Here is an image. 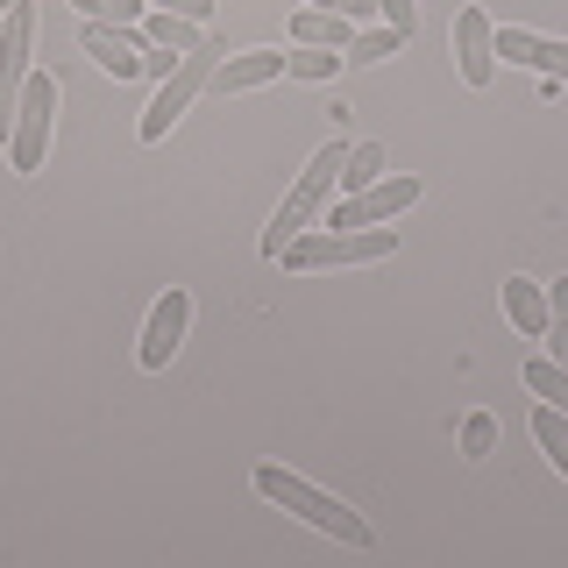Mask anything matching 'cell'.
<instances>
[{"instance_id":"16","label":"cell","mask_w":568,"mask_h":568,"mask_svg":"<svg viewBox=\"0 0 568 568\" xmlns=\"http://www.w3.org/2000/svg\"><path fill=\"white\" fill-rule=\"evenodd\" d=\"M342 64H348V50H313V43H298L292 58H284V79L327 85V79H342Z\"/></svg>"},{"instance_id":"4","label":"cell","mask_w":568,"mask_h":568,"mask_svg":"<svg viewBox=\"0 0 568 568\" xmlns=\"http://www.w3.org/2000/svg\"><path fill=\"white\" fill-rule=\"evenodd\" d=\"M221 64H227V43H200V50H185V58H178V71H171L164 85H156V100L142 106V142H164V135H171V121L206 93Z\"/></svg>"},{"instance_id":"15","label":"cell","mask_w":568,"mask_h":568,"mask_svg":"<svg viewBox=\"0 0 568 568\" xmlns=\"http://www.w3.org/2000/svg\"><path fill=\"white\" fill-rule=\"evenodd\" d=\"M142 43H156V50H178V58H185V50H200L206 36H200V22H185V14H142Z\"/></svg>"},{"instance_id":"1","label":"cell","mask_w":568,"mask_h":568,"mask_svg":"<svg viewBox=\"0 0 568 568\" xmlns=\"http://www.w3.org/2000/svg\"><path fill=\"white\" fill-rule=\"evenodd\" d=\"M256 490L271 497V505H284V511H298L306 526H320L327 540H342V547H377V532H369L363 511H348L342 497H327L320 484H306V476H292V469H277V462H256Z\"/></svg>"},{"instance_id":"20","label":"cell","mask_w":568,"mask_h":568,"mask_svg":"<svg viewBox=\"0 0 568 568\" xmlns=\"http://www.w3.org/2000/svg\"><path fill=\"white\" fill-rule=\"evenodd\" d=\"M405 43H413V36H398V29H363V36H355V43H348V64H384V58H398V50Z\"/></svg>"},{"instance_id":"9","label":"cell","mask_w":568,"mask_h":568,"mask_svg":"<svg viewBox=\"0 0 568 568\" xmlns=\"http://www.w3.org/2000/svg\"><path fill=\"white\" fill-rule=\"evenodd\" d=\"M79 43H85V58H93L100 71H114V79H142V50H150V43H142V22L135 29L129 22H85Z\"/></svg>"},{"instance_id":"3","label":"cell","mask_w":568,"mask_h":568,"mask_svg":"<svg viewBox=\"0 0 568 568\" xmlns=\"http://www.w3.org/2000/svg\"><path fill=\"white\" fill-rule=\"evenodd\" d=\"M398 235L390 227H306L298 242H284V271H348V263H384Z\"/></svg>"},{"instance_id":"21","label":"cell","mask_w":568,"mask_h":568,"mask_svg":"<svg viewBox=\"0 0 568 568\" xmlns=\"http://www.w3.org/2000/svg\"><path fill=\"white\" fill-rule=\"evenodd\" d=\"M71 8L85 14V22H142V0H71Z\"/></svg>"},{"instance_id":"11","label":"cell","mask_w":568,"mask_h":568,"mask_svg":"<svg viewBox=\"0 0 568 568\" xmlns=\"http://www.w3.org/2000/svg\"><path fill=\"white\" fill-rule=\"evenodd\" d=\"M271 79H284V50H242V58H227L221 71H213L206 93L235 100V93H256V85H271Z\"/></svg>"},{"instance_id":"26","label":"cell","mask_w":568,"mask_h":568,"mask_svg":"<svg viewBox=\"0 0 568 568\" xmlns=\"http://www.w3.org/2000/svg\"><path fill=\"white\" fill-rule=\"evenodd\" d=\"M313 8H327V14H348V22H363L377 0H313Z\"/></svg>"},{"instance_id":"6","label":"cell","mask_w":568,"mask_h":568,"mask_svg":"<svg viewBox=\"0 0 568 568\" xmlns=\"http://www.w3.org/2000/svg\"><path fill=\"white\" fill-rule=\"evenodd\" d=\"M29 50H36V0L0 14V142L14 135V106H22V85H29Z\"/></svg>"},{"instance_id":"18","label":"cell","mask_w":568,"mask_h":568,"mask_svg":"<svg viewBox=\"0 0 568 568\" xmlns=\"http://www.w3.org/2000/svg\"><path fill=\"white\" fill-rule=\"evenodd\" d=\"M384 178V142H348V164H342V192H363Z\"/></svg>"},{"instance_id":"10","label":"cell","mask_w":568,"mask_h":568,"mask_svg":"<svg viewBox=\"0 0 568 568\" xmlns=\"http://www.w3.org/2000/svg\"><path fill=\"white\" fill-rule=\"evenodd\" d=\"M185 327H192V298L185 292H164L156 298V313H150V327H142V369H164L178 342H185Z\"/></svg>"},{"instance_id":"5","label":"cell","mask_w":568,"mask_h":568,"mask_svg":"<svg viewBox=\"0 0 568 568\" xmlns=\"http://www.w3.org/2000/svg\"><path fill=\"white\" fill-rule=\"evenodd\" d=\"M50 129H58V79H50V71H29L22 106H14V135H8V164L22 171V178H29V171H43Z\"/></svg>"},{"instance_id":"12","label":"cell","mask_w":568,"mask_h":568,"mask_svg":"<svg viewBox=\"0 0 568 568\" xmlns=\"http://www.w3.org/2000/svg\"><path fill=\"white\" fill-rule=\"evenodd\" d=\"M497 58L532 64V71H547V79H568V43H555V36H532V29H497Z\"/></svg>"},{"instance_id":"17","label":"cell","mask_w":568,"mask_h":568,"mask_svg":"<svg viewBox=\"0 0 568 568\" xmlns=\"http://www.w3.org/2000/svg\"><path fill=\"white\" fill-rule=\"evenodd\" d=\"M532 440H540L547 462L568 476V413H561V405H540V413H532Z\"/></svg>"},{"instance_id":"7","label":"cell","mask_w":568,"mask_h":568,"mask_svg":"<svg viewBox=\"0 0 568 568\" xmlns=\"http://www.w3.org/2000/svg\"><path fill=\"white\" fill-rule=\"evenodd\" d=\"M405 206H419V178H377V185L348 192L327 227H384V221H398Z\"/></svg>"},{"instance_id":"8","label":"cell","mask_w":568,"mask_h":568,"mask_svg":"<svg viewBox=\"0 0 568 568\" xmlns=\"http://www.w3.org/2000/svg\"><path fill=\"white\" fill-rule=\"evenodd\" d=\"M455 64H462V85H476V93L497 79V29H490L484 8L455 14Z\"/></svg>"},{"instance_id":"2","label":"cell","mask_w":568,"mask_h":568,"mask_svg":"<svg viewBox=\"0 0 568 568\" xmlns=\"http://www.w3.org/2000/svg\"><path fill=\"white\" fill-rule=\"evenodd\" d=\"M342 164H348V142H327V150H320L313 156V164L306 171H298V185L292 192H284V206H277V221L271 227H263V256H284V242H298V235H306V227L320 221V206H327L334 200V192H342Z\"/></svg>"},{"instance_id":"27","label":"cell","mask_w":568,"mask_h":568,"mask_svg":"<svg viewBox=\"0 0 568 568\" xmlns=\"http://www.w3.org/2000/svg\"><path fill=\"white\" fill-rule=\"evenodd\" d=\"M14 8H22V0H0V14H14Z\"/></svg>"},{"instance_id":"19","label":"cell","mask_w":568,"mask_h":568,"mask_svg":"<svg viewBox=\"0 0 568 568\" xmlns=\"http://www.w3.org/2000/svg\"><path fill=\"white\" fill-rule=\"evenodd\" d=\"M526 390L547 405H561L568 413V363H555V355H540V363H526Z\"/></svg>"},{"instance_id":"14","label":"cell","mask_w":568,"mask_h":568,"mask_svg":"<svg viewBox=\"0 0 568 568\" xmlns=\"http://www.w3.org/2000/svg\"><path fill=\"white\" fill-rule=\"evenodd\" d=\"M505 313H511V327H519L526 342H540V334H547V292H540V284L511 277L505 284Z\"/></svg>"},{"instance_id":"24","label":"cell","mask_w":568,"mask_h":568,"mask_svg":"<svg viewBox=\"0 0 568 568\" xmlns=\"http://www.w3.org/2000/svg\"><path fill=\"white\" fill-rule=\"evenodd\" d=\"M171 71H178V50H156V43L142 50V79H156V85H164Z\"/></svg>"},{"instance_id":"13","label":"cell","mask_w":568,"mask_h":568,"mask_svg":"<svg viewBox=\"0 0 568 568\" xmlns=\"http://www.w3.org/2000/svg\"><path fill=\"white\" fill-rule=\"evenodd\" d=\"M292 36H298V43H313V50H348L355 43V22H348V14H327V8H298L292 14Z\"/></svg>"},{"instance_id":"22","label":"cell","mask_w":568,"mask_h":568,"mask_svg":"<svg viewBox=\"0 0 568 568\" xmlns=\"http://www.w3.org/2000/svg\"><path fill=\"white\" fill-rule=\"evenodd\" d=\"M490 448H497V419H490V413H469V419H462V455L484 462Z\"/></svg>"},{"instance_id":"23","label":"cell","mask_w":568,"mask_h":568,"mask_svg":"<svg viewBox=\"0 0 568 568\" xmlns=\"http://www.w3.org/2000/svg\"><path fill=\"white\" fill-rule=\"evenodd\" d=\"M377 8H384V22L398 29V36H413V29H419V8H413V0H377Z\"/></svg>"},{"instance_id":"25","label":"cell","mask_w":568,"mask_h":568,"mask_svg":"<svg viewBox=\"0 0 568 568\" xmlns=\"http://www.w3.org/2000/svg\"><path fill=\"white\" fill-rule=\"evenodd\" d=\"M156 8H164V14H185V22H213V8H221V0H156Z\"/></svg>"}]
</instances>
